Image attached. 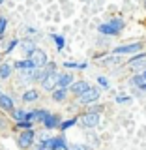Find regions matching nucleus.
Segmentation results:
<instances>
[{"instance_id":"nucleus-27","label":"nucleus","mask_w":146,"mask_h":150,"mask_svg":"<svg viewBox=\"0 0 146 150\" xmlns=\"http://www.w3.org/2000/svg\"><path fill=\"white\" fill-rule=\"evenodd\" d=\"M116 101H118V103H126V101H131V98H128V96H118V98H116Z\"/></svg>"},{"instance_id":"nucleus-15","label":"nucleus","mask_w":146,"mask_h":150,"mask_svg":"<svg viewBox=\"0 0 146 150\" xmlns=\"http://www.w3.org/2000/svg\"><path fill=\"white\" fill-rule=\"evenodd\" d=\"M109 25H111V28L116 32V34H120V32L124 30V21H122L120 17H114V19H111V21H109Z\"/></svg>"},{"instance_id":"nucleus-26","label":"nucleus","mask_w":146,"mask_h":150,"mask_svg":"<svg viewBox=\"0 0 146 150\" xmlns=\"http://www.w3.org/2000/svg\"><path fill=\"white\" fill-rule=\"evenodd\" d=\"M69 150H88V146H84V144H79V143H75V144H69Z\"/></svg>"},{"instance_id":"nucleus-28","label":"nucleus","mask_w":146,"mask_h":150,"mask_svg":"<svg viewBox=\"0 0 146 150\" xmlns=\"http://www.w3.org/2000/svg\"><path fill=\"white\" fill-rule=\"evenodd\" d=\"M97 83H99L101 86H109V81H107L105 77H97Z\"/></svg>"},{"instance_id":"nucleus-25","label":"nucleus","mask_w":146,"mask_h":150,"mask_svg":"<svg viewBox=\"0 0 146 150\" xmlns=\"http://www.w3.org/2000/svg\"><path fill=\"white\" fill-rule=\"evenodd\" d=\"M17 45H19V40H11V41L8 43V47H6V53H11V51L15 49Z\"/></svg>"},{"instance_id":"nucleus-29","label":"nucleus","mask_w":146,"mask_h":150,"mask_svg":"<svg viewBox=\"0 0 146 150\" xmlns=\"http://www.w3.org/2000/svg\"><path fill=\"white\" fill-rule=\"evenodd\" d=\"M139 75H140V77H142V81L146 83V68H144V69H142V71H140Z\"/></svg>"},{"instance_id":"nucleus-2","label":"nucleus","mask_w":146,"mask_h":150,"mask_svg":"<svg viewBox=\"0 0 146 150\" xmlns=\"http://www.w3.org/2000/svg\"><path fill=\"white\" fill-rule=\"evenodd\" d=\"M99 96H101V90L99 88H88L84 94H81V96L77 98V103L79 105H88V103H94V101H97L99 100Z\"/></svg>"},{"instance_id":"nucleus-3","label":"nucleus","mask_w":146,"mask_h":150,"mask_svg":"<svg viewBox=\"0 0 146 150\" xmlns=\"http://www.w3.org/2000/svg\"><path fill=\"white\" fill-rule=\"evenodd\" d=\"M140 49H142V43L140 41H133V43H126V45H118L114 51H112V54H137L140 53Z\"/></svg>"},{"instance_id":"nucleus-18","label":"nucleus","mask_w":146,"mask_h":150,"mask_svg":"<svg viewBox=\"0 0 146 150\" xmlns=\"http://www.w3.org/2000/svg\"><path fill=\"white\" fill-rule=\"evenodd\" d=\"M11 116H13V120L23 122V120L26 118V111H25V109H13V111H11Z\"/></svg>"},{"instance_id":"nucleus-4","label":"nucleus","mask_w":146,"mask_h":150,"mask_svg":"<svg viewBox=\"0 0 146 150\" xmlns=\"http://www.w3.org/2000/svg\"><path fill=\"white\" fill-rule=\"evenodd\" d=\"M34 137H36L34 129H23V133L17 137V144H19V148H23V150L30 148L32 144H34Z\"/></svg>"},{"instance_id":"nucleus-9","label":"nucleus","mask_w":146,"mask_h":150,"mask_svg":"<svg viewBox=\"0 0 146 150\" xmlns=\"http://www.w3.org/2000/svg\"><path fill=\"white\" fill-rule=\"evenodd\" d=\"M73 84V75L69 71L58 73V81H56V88H69Z\"/></svg>"},{"instance_id":"nucleus-6","label":"nucleus","mask_w":146,"mask_h":150,"mask_svg":"<svg viewBox=\"0 0 146 150\" xmlns=\"http://www.w3.org/2000/svg\"><path fill=\"white\" fill-rule=\"evenodd\" d=\"M128 68H129V69H133V71H137V73H140V71H142V69L146 68V53L133 56V58H131L129 62H128Z\"/></svg>"},{"instance_id":"nucleus-10","label":"nucleus","mask_w":146,"mask_h":150,"mask_svg":"<svg viewBox=\"0 0 146 150\" xmlns=\"http://www.w3.org/2000/svg\"><path fill=\"white\" fill-rule=\"evenodd\" d=\"M0 109L2 111H8L11 112L15 109V103H13V98L8 96V94H0Z\"/></svg>"},{"instance_id":"nucleus-22","label":"nucleus","mask_w":146,"mask_h":150,"mask_svg":"<svg viewBox=\"0 0 146 150\" xmlns=\"http://www.w3.org/2000/svg\"><path fill=\"white\" fill-rule=\"evenodd\" d=\"M6 28H8V19L4 15H0V41H2L4 34H6Z\"/></svg>"},{"instance_id":"nucleus-7","label":"nucleus","mask_w":146,"mask_h":150,"mask_svg":"<svg viewBox=\"0 0 146 150\" xmlns=\"http://www.w3.org/2000/svg\"><path fill=\"white\" fill-rule=\"evenodd\" d=\"M56 81H58V73H56V71L49 73L43 81H41V88H43L45 92H53L56 88Z\"/></svg>"},{"instance_id":"nucleus-23","label":"nucleus","mask_w":146,"mask_h":150,"mask_svg":"<svg viewBox=\"0 0 146 150\" xmlns=\"http://www.w3.org/2000/svg\"><path fill=\"white\" fill-rule=\"evenodd\" d=\"M131 83H133V84H137V86L139 88H142L144 86V81H142V77H140V75H133V79H131Z\"/></svg>"},{"instance_id":"nucleus-11","label":"nucleus","mask_w":146,"mask_h":150,"mask_svg":"<svg viewBox=\"0 0 146 150\" xmlns=\"http://www.w3.org/2000/svg\"><path fill=\"white\" fill-rule=\"evenodd\" d=\"M41 124L45 126V129H54V128L60 126V116L58 115H51V112H49V116H47Z\"/></svg>"},{"instance_id":"nucleus-17","label":"nucleus","mask_w":146,"mask_h":150,"mask_svg":"<svg viewBox=\"0 0 146 150\" xmlns=\"http://www.w3.org/2000/svg\"><path fill=\"white\" fill-rule=\"evenodd\" d=\"M37 98H39V92L37 90H34V88H30V90H26L25 94H23V101H36Z\"/></svg>"},{"instance_id":"nucleus-14","label":"nucleus","mask_w":146,"mask_h":150,"mask_svg":"<svg viewBox=\"0 0 146 150\" xmlns=\"http://www.w3.org/2000/svg\"><path fill=\"white\" fill-rule=\"evenodd\" d=\"M13 68L15 69H19V71H25V69H36L34 66H32V62L28 58H25V60H19V62H15L13 64Z\"/></svg>"},{"instance_id":"nucleus-33","label":"nucleus","mask_w":146,"mask_h":150,"mask_svg":"<svg viewBox=\"0 0 146 150\" xmlns=\"http://www.w3.org/2000/svg\"><path fill=\"white\" fill-rule=\"evenodd\" d=\"M83 2H88V0H83Z\"/></svg>"},{"instance_id":"nucleus-31","label":"nucleus","mask_w":146,"mask_h":150,"mask_svg":"<svg viewBox=\"0 0 146 150\" xmlns=\"http://www.w3.org/2000/svg\"><path fill=\"white\" fill-rule=\"evenodd\" d=\"M140 90H146V84H144V86H142V88H140Z\"/></svg>"},{"instance_id":"nucleus-8","label":"nucleus","mask_w":146,"mask_h":150,"mask_svg":"<svg viewBox=\"0 0 146 150\" xmlns=\"http://www.w3.org/2000/svg\"><path fill=\"white\" fill-rule=\"evenodd\" d=\"M88 88H90V83H86V81H73V84L68 88V90L71 92V94H75V96L79 98L81 94H84V92H86Z\"/></svg>"},{"instance_id":"nucleus-24","label":"nucleus","mask_w":146,"mask_h":150,"mask_svg":"<svg viewBox=\"0 0 146 150\" xmlns=\"http://www.w3.org/2000/svg\"><path fill=\"white\" fill-rule=\"evenodd\" d=\"M17 128L19 129H32V122H26V120H23V122H17Z\"/></svg>"},{"instance_id":"nucleus-20","label":"nucleus","mask_w":146,"mask_h":150,"mask_svg":"<svg viewBox=\"0 0 146 150\" xmlns=\"http://www.w3.org/2000/svg\"><path fill=\"white\" fill-rule=\"evenodd\" d=\"M51 38L54 40V43H56V49H58V51H62V49H64V45H66V40H64V38H62V36H58V34H53Z\"/></svg>"},{"instance_id":"nucleus-30","label":"nucleus","mask_w":146,"mask_h":150,"mask_svg":"<svg viewBox=\"0 0 146 150\" xmlns=\"http://www.w3.org/2000/svg\"><path fill=\"white\" fill-rule=\"evenodd\" d=\"M32 150H47V148H43V146H41V144H36V146L32 148Z\"/></svg>"},{"instance_id":"nucleus-12","label":"nucleus","mask_w":146,"mask_h":150,"mask_svg":"<svg viewBox=\"0 0 146 150\" xmlns=\"http://www.w3.org/2000/svg\"><path fill=\"white\" fill-rule=\"evenodd\" d=\"M11 71H13L11 64H8V62L0 64V79H9V77H11Z\"/></svg>"},{"instance_id":"nucleus-5","label":"nucleus","mask_w":146,"mask_h":150,"mask_svg":"<svg viewBox=\"0 0 146 150\" xmlns=\"http://www.w3.org/2000/svg\"><path fill=\"white\" fill-rule=\"evenodd\" d=\"M84 128H96V126H99V120H101V115L99 112H84L81 118H77Z\"/></svg>"},{"instance_id":"nucleus-13","label":"nucleus","mask_w":146,"mask_h":150,"mask_svg":"<svg viewBox=\"0 0 146 150\" xmlns=\"http://www.w3.org/2000/svg\"><path fill=\"white\" fill-rule=\"evenodd\" d=\"M19 43H21V51H23L26 56L36 49V43H34V41H30V40H23V41H19Z\"/></svg>"},{"instance_id":"nucleus-19","label":"nucleus","mask_w":146,"mask_h":150,"mask_svg":"<svg viewBox=\"0 0 146 150\" xmlns=\"http://www.w3.org/2000/svg\"><path fill=\"white\" fill-rule=\"evenodd\" d=\"M47 116H49V111H45V109H36L34 111V122H43Z\"/></svg>"},{"instance_id":"nucleus-16","label":"nucleus","mask_w":146,"mask_h":150,"mask_svg":"<svg viewBox=\"0 0 146 150\" xmlns=\"http://www.w3.org/2000/svg\"><path fill=\"white\" fill-rule=\"evenodd\" d=\"M68 98V88H54L53 90V100L54 101H64Z\"/></svg>"},{"instance_id":"nucleus-21","label":"nucleus","mask_w":146,"mask_h":150,"mask_svg":"<svg viewBox=\"0 0 146 150\" xmlns=\"http://www.w3.org/2000/svg\"><path fill=\"white\" fill-rule=\"evenodd\" d=\"M77 124V118H69V120H64V122H60V126L58 128L62 129V131H66L68 128H71V126H75Z\"/></svg>"},{"instance_id":"nucleus-32","label":"nucleus","mask_w":146,"mask_h":150,"mask_svg":"<svg viewBox=\"0 0 146 150\" xmlns=\"http://www.w3.org/2000/svg\"><path fill=\"white\" fill-rule=\"evenodd\" d=\"M2 4H4V0H0V6H2Z\"/></svg>"},{"instance_id":"nucleus-1","label":"nucleus","mask_w":146,"mask_h":150,"mask_svg":"<svg viewBox=\"0 0 146 150\" xmlns=\"http://www.w3.org/2000/svg\"><path fill=\"white\" fill-rule=\"evenodd\" d=\"M28 60L32 62V66H34L36 69H39V68H45L47 64H49V58H47V53L43 49H36L32 51L30 54H28Z\"/></svg>"}]
</instances>
